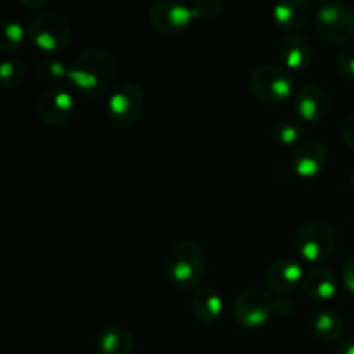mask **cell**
<instances>
[{
	"label": "cell",
	"instance_id": "cell-1",
	"mask_svg": "<svg viewBox=\"0 0 354 354\" xmlns=\"http://www.w3.org/2000/svg\"><path fill=\"white\" fill-rule=\"evenodd\" d=\"M116 76V59L102 47H88L71 62L68 82L71 88L86 99H99L111 90Z\"/></svg>",
	"mask_w": 354,
	"mask_h": 354
},
{
	"label": "cell",
	"instance_id": "cell-2",
	"mask_svg": "<svg viewBox=\"0 0 354 354\" xmlns=\"http://www.w3.org/2000/svg\"><path fill=\"white\" fill-rule=\"evenodd\" d=\"M165 275L176 289H199L207 275L206 254L203 248L192 239L175 242L166 254Z\"/></svg>",
	"mask_w": 354,
	"mask_h": 354
},
{
	"label": "cell",
	"instance_id": "cell-3",
	"mask_svg": "<svg viewBox=\"0 0 354 354\" xmlns=\"http://www.w3.org/2000/svg\"><path fill=\"white\" fill-rule=\"evenodd\" d=\"M249 90L265 104L286 102L294 93V78L283 66L265 62L256 66L249 75Z\"/></svg>",
	"mask_w": 354,
	"mask_h": 354
},
{
	"label": "cell",
	"instance_id": "cell-4",
	"mask_svg": "<svg viewBox=\"0 0 354 354\" xmlns=\"http://www.w3.org/2000/svg\"><path fill=\"white\" fill-rule=\"evenodd\" d=\"M317 35L330 45H348L354 38V9L341 2H325L315 10Z\"/></svg>",
	"mask_w": 354,
	"mask_h": 354
},
{
	"label": "cell",
	"instance_id": "cell-5",
	"mask_svg": "<svg viewBox=\"0 0 354 354\" xmlns=\"http://www.w3.org/2000/svg\"><path fill=\"white\" fill-rule=\"evenodd\" d=\"M337 248V234L327 221L313 220L304 223L294 239V249L303 261L310 265L324 263Z\"/></svg>",
	"mask_w": 354,
	"mask_h": 354
},
{
	"label": "cell",
	"instance_id": "cell-6",
	"mask_svg": "<svg viewBox=\"0 0 354 354\" xmlns=\"http://www.w3.org/2000/svg\"><path fill=\"white\" fill-rule=\"evenodd\" d=\"M28 40L47 55L57 54L71 44V23L55 12L37 14L28 24Z\"/></svg>",
	"mask_w": 354,
	"mask_h": 354
},
{
	"label": "cell",
	"instance_id": "cell-7",
	"mask_svg": "<svg viewBox=\"0 0 354 354\" xmlns=\"http://www.w3.org/2000/svg\"><path fill=\"white\" fill-rule=\"evenodd\" d=\"M145 97L140 86L133 82H123L111 90L106 111L111 123L118 128H130L142 118Z\"/></svg>",
	"mask_w": 354,
	"mask_h": 354
},
{
	"label": "cell",
	"instance_id": "cell-8",
	"mask_svg": "<svg viewBox=\"0 0 354 354\" xmlns=\"http://www.w3.org/2000/svg\"><path fill=\"white\" fill-rule=\"evenodd\" d=\"M273 297L268 290L261 287H245L235 296L232 304V317L241 327L259 328L268 324L272 311Z\"/></svg>",
	"mask_w": 354,
	"mask_h": 354
},
{
	"label": "cell",
	"instance_id": "cell-9",
	"mask_svg": "<svg viewBox=\"0 0 354 354\" xmlns=\"http://www.w3.org/2000/svg\"><path fill=\"white\" fill-rule=\"evenodd\" d=\"M194 21L190 6L175 0H158L149 9V23L156 31L168 37H176L189 30Z\"/></svg>",
	"mask_w": 354,
	"mask_h": 354
},
{
	"label": "cell",
	"instance_id": "cell-10",
	"mask_svg": "<svg viewBox=\"0 0 354 354\" xmlns=\"http://www.w3.org/2000/svg\"><path fill=\"white\" fill-rule=\"evenodd\" d=\"M75 97L68 88L52 85L38 95L37 114L44 124L50 128L62 127L68 123L75 113Z\"/></svg>",
	"mask_w": 354,
	"mask_h": 354
},
{
	"label": "cell",
	"instance_id": "cell-11",
	"mask_svg": "<svg viewBox=\"0 0 354 354\" xmlns=\"http://www.w3.org/2000/svg\"><path fill=\"white\" fill-rule=\"evenodd\" d=\"M294 109L301 123L318 124L330 114L332 97L320 83H306L294 97Z\"/></svg>",
	"mask_w": 354,
	"mask_h": 354
},
{
	"label": "cell",
	"instance_id": "cell-12",
	"mask_svg": "<svg viewBox=\"0 0 354 354\" xmlns=\"http://www.w3.org/2000/svg\"><path fill=\"white\" fill-rule=\"evenodd\" d=\"M290 169L299 178L311 180L320 176L328 165V151L320 140L304 138L290 152Z\"/></svg>",
	"mask_w": 354,
	"mask_h": 354
},
{
	"label": "cell",
	"instance_id": "cell-13",
	"mask_svg": "<svg viewBox=\"0 0 354 354\" xmlns=\"http://www.w3.org/2000/svg\"><path fill=\"white\" fill-rule=\"evenodd\" d=\"M304 275L306 273L299 261L292 258H282L270 266L266 283H268L270 290L277 292L279 296H287L299 286H303Z\"/></svg>",
	"mask_w": 354,
	"mask_h": 354
},
{
	"label": "cell",
	"instance_id": "cell-14",
	"mask_svg": "<svg viewBox=\"0 0 354 354\" xmlns=\"http://www.w3.org/2000/svg\"><path fill=\"white\" fill-rule=\"evenodd\" d=\"M315 17L313 7L306 0H289L273 7V21L280 30L299 31L304 30Z\"/></svg>",
	"mask_w": 354,
	"mask_h": 354
},
{
	"label": "cell",
	"instance_id": "cell-15",
	"mask_svg": "<svg viewBox=\"0 0 354 354\" xmlns=\"http://www.w3.org/2000/svg\"><path fill=\"white\" fill-rule=\"evenodd\" d=\"M280 61L290 71H304L313 61V45L304 35L292 33L280 44Z\"/></svg>",
	"mask_w": 354,
	"mask_h": 354
},
{
	"label": "cell",
	"instance_id": "cell-16",
	"mask_svg": "<svg viewBox=\"0 0 354 354\" xmlns=\"http://www.w3.org/2000/svg\"><path fill=\"white\" fill-rule=\"evenodd\" d=\"M194 318L204 325H213L223 315V297L213 287H199L190 301Z\"/></svg>",
	"mask_w": 354,
	"mask_h": 354
},
{
	"label": "cell",
	"instance_id": "cell-17",
	"mask_svg": "<svg viewBox=\"0 0 354 354\" xmlns=\"http://www.w3.org/2000/svg\"><path fill=\"white\" fill-rule=\"evenodd\" d=\"M303 290L315 303H328L337 294V280L328 268L317 266L304 275Z\"/></svg>",
	"mask_w": 354,
	"mask_h": 354
},
{
	"label": "cell",
	"instance_id": "cell-18",
	"mask_svg": "<svg viewBox=\"0 0 354 354\" xmlns=\"http://www.w3.org/2000/svg\"><path fill=\"white\" fill-rule=\"evenodd\" d=\"M95 348L99 354H131L135 351V335L130 328L109 325L97 334Z\"/></svg>",
	"mask_w": 354,
	"mask_h": 354
},
{
	"label": "cell",
	"instance_id": "cell-19",
	"mask_svg": "<svg viewBox=\"0 0 354 354\" xmlns=\"http://www.w3.org/2000/svg\"><path fill=\"white\" fill-rule=\"evenodd\" d=\"M311 330L315 337H318L324 342H334L344 335L346 324L339 313L332 310L318 311L311 320Z\"/></svg>",
	"mask_w": 354,
	"mask_h": 354
},
{
	"label": "cell",
	"instance_id": "cell-20",
	"mask_svg": "<svg viewBox=\"0 0 354 354\" xmlns=\"http://www.w3.org/2000/svg\"><path fill=\"white\" fill-rule=\"evenodd\" d=\"M28 38V30L19 21L9 16L0 17V50L6 54H14L24 45Z\"/></svg>",
	"mask_w": 354,
	"mask_h": 354
},
{
	"label": "cell",
	"instance_id": "cell-21",
	"mask_svg": "<svg viewBox=\"0 0 354 354\" xmlns=\"http://www.w3.org/2000/svg\"><path fill=\"white\" fill-rule=\"evenodd\" d=\"M273 140L280 145H294L296 147L299 142L304 140V123L294 118H283L273 123L272 127Z\"/></svg>",
	"mask_w": 354,
	"mask_h": 354
},
{
	"label": "cell",
	"instance_id": "cell-22",
	"mask_svg": "<svg viewBox=\"0 0 354 354\" xmlns=\"http://www.w3.org/2000/svg\"><path fill=\"white\" fill-rule=\"evenodd\" d=\"M69 68L64 64V61L55 55H44L38 59L37 66H35V75L38 80L47 83H59L62 80H68Z\"/></svg>",
	"mask_w": 354,
	"mask_h": 354
},
{
	"label": "cell",
	"instance_id": "cell-23",
	"mask_svg": "<svg viewBox=\"0 0 354 354\" xmlns=\"http://www.w3.org/2000/svg\"><path fill=\"white\" fill-rule=\"evenodd\" d=\"M24 76H26V66L23 59L17 55H6L0 66V82L3 88H17L24 82Z\"/></svg>",
	"mask_w": 354,
	"mask_h": 354
},
{
	"label": "cell",
	"instance_id": "cell-24",
	"mask_svg": "<svg viewBox=\"0 0 354 354\" xmlns=\"http://www.w3.org/2000/svg\"><path fill=\"white\" fill-rule=\"evenodd\" d=\"M194 19L199 21H214L223 12V3L220 0H196L190 3Z\"/></svg>",
	"mask_w": 354,
	"mask_h": 354
},
{
	"label": "cell",
	"instance_id": "cell-25",
	"mask_svg": "<svg viewBox=\"0 0 354 354\" xmlns=\"http://www.w3.org/2000/svg\"><path fill=\"white\" fill-rule=\"evenodd\" d=\"M337 68L342 76L354 80V40L351 44L344 45L342 50L339 52Z\"/></svg>",
	"mask_w": 354,
	"mask_h": 354
},
{
	"label": "cell",
	"instance_id": "cell-26",
	"mask_svg": "<svg viewBox=\"0 0 354 354\" xmlns=\"http://www.w3.org/2000/svg\"><path fill=\"white\" fill-rule=\"evenodd\" d=\"M272 311L273 315H277V317L286 318V317H290V315L296 311V304H294V301L290 299V297L277 296L275 299H273Z\"/></svg>",
	"mask_w": 354,
	"mask_h": 354
},
{
	"label": "cell",
	"instance_id": "cell-27",
	"mask_svg": "<svg viewBox=\"0 0 354 354\" xmlns=\"http://www.w3.org/2000/svg\"><path fill=\"white\" fill-rule=\"evenodd\" d=\"M341 282L344 289L354 296V258H349L341 268Z\"/></svg>",
	"mask_w": 354,
	"mask_h": 354
},
{
	"label": "cell",
	"instance_id": "cell-28",
	"mask_svg": "<svg viewBox=\"0 0 354 354\" xmlns=\"http://www.w3.org/2000/svg\"><path fill=\"white\" fill-rule=\"evenodd\" d=\"M341 137H342V142L354 151V113L349 114V116L344 120V123H342Z\"/></svg>",
	"mask_w": 354,
	"mask_h": 354
},
{
	"label": "cell",
	"instance_id": "cell-29",
	"mask_svg": "<svg viewBox=\"0 0 354 354\" xmlns=\"http://www.w3.org/2000/svg\"><path fill=\"white\" fill-rule=\"evenodd\" d=\"M337 354H354V337L346 339L337 348Z\"/></svg>",
	"mask_w": 354,
	"mask_h": 354
},
{
	"label": "cell",
	"instance_id": "cell-30",
	"mask_svg": "<svg viewBox=\"0 0 354 354\" xmlns=\"http://www.w3.org/2000/svg\"><path fill=\"white\" fill-rule=\"evenodd\" d=\"M23 6L31 7V9H35V7H44L45 0H37V2H26V0H23Z\"/></svg>",
	"mask_w": 354,
	"mask_h": 354
},
{
	"label": "cell",
	"instance_id": "cell-31",
	"mask_svg": "<svg viewBox=\"0 0 354 354\" xmlns=\"http://www.w3.org/2000/svg\"><path fill=\"white\" fill-rule=\"evenodd\" d=\"M351 189H353V192H354V171H353V175H351Z\"/></svg>",
	"mask_w": 354,
	"mask_h": 354
}]
</instances>
